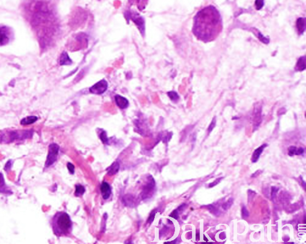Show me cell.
Wrapping results in <instances>:
<instances>
[{"label": "cell", "instance_id": "4fadbf2b", "mask_svg": "<svg viewBox=\"0 0 306 244\" xmlns=\"http://www.w3.org/2000/svg\"><path fill=\"white\" fill-rule=\"evenodd\" d=\"M38 119V118L36 116H30L26 118H25L22 119L20 122L21 125H31L35 122H36V120Z\"/></svg>", "mask_w": 306, "mask_h": 244}, {"label": "cell", "instance_id": "2e32d148", "mask_svg": "<svg viewBox=\"0 0 306 244\" xmlns=\"http://www.w3.org/2000/svg\"><path fill=\"white\" fill-rule=\"evenodd\" d=\"M85 192V188L84 186L81 185H77L75 186V195L76 197L82 196Z\"/></svg>", "mask_w": 306, "mask_h": 244}, {"label": "cell", "instance_id": "7a4b0ae2", "mask_svg": "<svg viewBox=\"0 0 306 244\" xmlns=\"http://www.w3.org/2000/svg\"><path fill=\"white\" fill-rule=\"evenodd\" d=\"M52 226L54 235L58 236H66L70 234L72 230V221L67 213L59 212L53 217Z\"/></svg>", "mask_w": 306, "mask_h": 244}, {"label": "cell", "instance_id": "ffe728a7", "mask_svg": "<svg viewBox=\"0 0 306 244\" xmlns=\"http://www.w3.org/2000/svg\"><path fill=\"white\" fill-rule=\"evenodd\" d=\"M242 215L243 218H247L249 217V213L248 210L247 209L246 207H243L242 209Z\"/></svg>", "mask_w": 306, "mask_h": 244}, {"label": "cell", "instance_id": "7c38bea8", "mask_svg": "<svg viewBox=\"0 0 306 244\" xmlns=\"http://www.w3.org/2000/svg\"><path fill=\"white\" fill-rule=\"evenodd\" d=\"M133 21L138 26V28L140 29L141 30H144L145 29V25H144V21L143 19L139 16H136L135 15L132 18Z\"/></svg>", "mask_w": 306, "mask_h": 244}, {"label": "cell", "instance_id": "5bb4252c", "mask_svg": "<svg viewBox=\"0 0 306 244\" xmlns=\"http://www.w3.org/2000/svg\"><path fill=\"white\" fill-rule=\"evenodd\" d=\"M297 27L300 33H303L306 27V20L304 18H299L297 22Z\"/></svg>", "mask_w": 306, "mask_h": 244}, {"label": "cell", "instance_id": "ac0fdd59", "mask_svg": "<svg viewBox=\"0 0 306 244\" xmlns=\"http://www.w3.org/2000/svg\"><path fill=\"white\" fill-rule=\"evenodd\" d=\"M99 137H100V138H101L102 143H104V144H108V137H107V133L105 131H102V133L99 135Z\"/></svg>", "mask_w": 306, "mask_h": 244}, {"label": "cell", "instance_id": "30bf717a", "mask_svg": "<svg viewBox=\"0 0 306 244\" xmlns=\"http://www.w3.org/2000/svg\"><path fill=\"white\" fill-rule=\"evenodd\" d=\"M120 169V165L118 162H114V163L107 169V173L109 176H113L118 173Z\"/></svg>", "mask_w": 306, "mask_h": 244}, {"label": "cell", "instance_id": "484cf974", "mask_svg": "<svg viewBox=\"0 0 306 244\" xmlns=\"http://www.w3.org/2000/svg\"><path fill=\"white\" fill-rule=\"evenodd\" d=\"M256 6H257V8L258 10L261 9L262 8V7L263 6V0H257Z\"/></svg>", "mask_w": 306, "mask_h": 244}, {"label": "cell", "instance_id": "d4e9b609", "mask_svg": "<svg viewBox=\"0 0 306 244\" xmlns=\"http://www.w3.org/2000/svg\"><path fill=\"white\" fill-rule=\"evenodd\" d=\"M170 216L172 218H174L175 219H178V217H179V215H178V211L177 209H175L170 214Z\"/></svg>", "mask_w": 306, "mask_h": 244}, {"label": "cell", "instance_id": "3957f363", "mask_svg": "<svg viewBox=\"0 0 306 244\" xmlns=\"http://www.w3.org/2000/svg\"><path fill=\"white\" fill-rule=\"evenodd\" d=\"M59 147L56 143H52L49 146L48 153L46 162L45 167L47 168L52 165L57 160L58 156L59 155Z\"/></svg>", "mask_w": 306, "mask_h": 244}, {"label": "cell", "instance_id": "4316f807", "mask_svg": "<svg viewBox=\"0 0 306 244\" xmlns=\"http://www.w3.org/2000/svg\"><path fill=\"white\" fill-rule=\"evenodd\" d=\"M155 214H156V213H155L154 211H153V212L151 213V214H150V217H149V218H148V221L150 223H151L153 221V220H154V217H155Z\"/></svg>", "mask_w": 306, "mask_h": 244}, {"label": "cell", "instance_id": "cb8c5ba5", "mask_svg": "<svg viewBox=\"0 0 306 244\" xmlns=\"http://www.w3.org/2000/svg\"><path fill=\"white\" fill-rule=\"evenodd\" d=\"M224 177H221V178H218V179H216L215 181H214L212 183H210L209 185V187H214L216 185L219 184L220 183V182L221 181V180L223 179Z\"/></svg>", "mask_w": 306, "mask_h": 244}, {"label": "cell", "instance_id": "8fae6325", "mask_svg": "<svg viewBox=\"0 0 306 244\" xmlns=\"http://www.w3.org/2000/svg\"><path fill=\"white\" fill-rule=\"evenodd\" d=\"M72 61L66 52H63L60 57V64L61 65H68L71 64Z\"/></svg>", "mask_w": 306, "mask_h": 244}, {"label": "cell", "instance_id": "9a60e30c", "mask_svg": "<svg viewBox=\"0 0 306 244\" xmlns=\"http://www.w3.org/2000/svg\"><path fill=\"white\" fill-rule=\"evenodd\" d=\"M305 57H302L298 60L296 66V70L303 71L305 69Z\"/></svg>", "mask_w": 306, "mask_h": 244}, {"label": "cell", "instance_id": "6da1fadb", "mask_svg": "<svg viewBox=\"0 0 306 244\" xmlns=\"http://www.w3.org/2000/svg\"><path fill=\"white\" fill-rule=\"evenodd\" d=\"M221 14L215 7L209 6L196 14L194 18L192 32L200 41L208 42L214 41L222 31Z\"/></svg>", "mask_w": 306, "mask_h": 244}, {"label": "cell", "instance_id": "e0dca14e", "mask_svg": "<svg viewBox=\"0 0 306 244\" xmlns=\"http://www.w3.org/2000/svg\"><path fill=\"white\" fill-rule=\"evenodd\" d=\"M233 201H234L233 198H230L226 203H224L222 205V209H224V210H227V209H230L231 207V205H233Z\"/></svg>", "mask_w": 306, "mask_h": 244}, {"label": "cell", "instance_id": "52a82bcc", "mask_svg": "<svg viewBox=\"0 0 306 244\" xmlns=\"http://www.w3.org/2000/svg\"><path fill=\"white\" fill-rule=\"evenodd\" d=\"M101 192L103 199L106 200L111 196V188L107 182H103L101 186Z\"/></svg>", "mask_w": 306, "mask_h": 244}, {"label": "cell", "instance_id": "44dd1931", "mask_svg": "<svg viewBox=\"0 0 306 244\" xmlns=\"http://www.w3.org/2000/svg\"><path fill=\"white\" fill-rule=\"evenodd\" d=\"M297 150V148L295 146H291L288 149V155L290 156H292L295 154V152Z\"/></svg>", "mask_w": 306, "mask_h": 244}, {"label": "cell", "instance_id": "83f0119b", "mask_svg": "<svg viewBox=\"0 0 306 244\" xmlns=\"http://www.w3.org/2000/svg\"><path fill=\"white\" fill-rule=\"evenodd\" d=\"M304 149H303V148H298V149H297V150H296V152H295V155H301V154H303L304 153Z\"/></svg>", "mask_w": 306, "mask_h": 244}, {"label": "cell", "instance_id": "4dcf8cb0", "mask_svg": "<svg viewBox=\"0 0 306 244\" xmlns=\"http://www.w3.org/2000/svg\"><path fill=\"white\" fill-rule=\"evenodd\" d=\"M204 241H208V240L207 239V238H205V237H204Z\"/></svg>", "mask_w": 306, "mask_h": 244}, {"label": "cell", "instance_id": "7402d4cb", "mask_svg": "<svg viewBox=\"0 0 306 244\" xmlns=\"http://www.w3.org/2000/svg\"><path fill=\"white\" fill-rule=\"evenodd\" d=\"M215 125H216V119H215V118H214V119L212 120V122L210 123V125H209V127H208V132H209V133H210L211 131L213 130V129H214V128H215Z\"/></svg>", "mask_w": 306, "mask_h": 244}, {"label": "cell", "instance_id": "9c48e42d", "mask_svg": "<svg viewBox=\"0 0 306 244\" xmlns=\"http://www.w3.org/2000/svg\"><path fill=\"white\" fill-rule=\"evenodd\" d=\"M267 146V144H264L263 145H261V146H259L258 148L255 150V151L253 152V154H252V162H257L259 157H260V155H261L262 152H263L264 149Z\"/></svg>", "mask_w": 306, "mask_h": 244}, {"label": "cell", "instance_id": "5b68a950", "mask_svg": "<svg viewBox=\"0 0 306 244\" xmlns=\"http://www.w3.org/2000/svg\"><path fill=\"white\" fill-rule=\"evenodd\" d=\"M10 32L5 26L0 27V45H4L10 41Z\"/></svg>", "mask_w": 306, "mask_h": 244}, {"label": "cell", "instance_id": "f1b7e54d", "mask_svg": "<svg viewBox=\"0 0 306 244\" xmlns=\"http://www.w3.org/2000/svg\"><path fill=\"white\" fill-rule=\"evenodd\" d=\"M277 192V189L275 187H272V192H271V196H272V198H274L275 197V195H276V193Z\"/></svg>", "mask_w": 306, "mask_h": 244}, {"label": "cell", "instance_id": "603a6c76", "mask_svg": "<svg viewBox=\"0 0 306 244\" xmlns=\"http://www.w3.org/2000/svg\"><path fill=\"white\" fill-rule=\"evenodd\" d=\"M67 168H68L70 173H71V174H74V173L75 167H74V165L70 163V162H68L67 164Z\"/></svg>", "mask_w": 306, "mask_h": 244}, {"label": "cell", "instance_id": "277c9868", "mask_svg": "<svg viewBox=\"0 0 306 244\" xmlns=\"http://www.w3.org/2000/svg\"><path fill=\"white\" fill-rule=\"evenodd\" d=\"M107 89H108L107 82L104 79H102L100 81L97 82L95 85H93L92 87H90L89 90L92 93L96 94V95H101L102 93H103Z\"/></svg>", "mask_w": 306, "mask_h": 244}, {"label": "cell", "instance_id": "d6986e66", "mask_svg": "<svg viewBox=\"0 0 306 244\" xmlns=\"http://www.w3.org/2000/svg\"><path fill=\"white\" fill-rule=\"evenodd\" d=\"M168 95L170 97V99L172 100H173V101H176L179 99V96L178 95V94L176 92H175V91H170V92H168Z\"/></svg>", "mask_w": 306, "mask_h": 244}, {"label": "cell", "instance_id": "f546056e", "mask_svg": "<svg viewBox=\"0 0 306 244\" xmlns=\"http://www.w3.org/2000/svg\"><path fill=\"white\" fill-rule=\"evenodd\" d=\"M196 239H197L198 240L199 238H200V235H199V233H196Z\"/></svg>", "mask_w": 306, "mask_h": 244}, {"label": "cell", "instance_id": "ba28073f", "mask_svg": "<svg viewBox=\"0 0 306 244\" xmlns=\"http://www.w3.org/2000/svg\"><path fill=\"white\" fill-rule=\"evenodd\" d=\"M115 101L117 105L121 109H125L129 106V101L125 97L120 95L115 96Z\"/></svg>", "mask_w": 306, "mask_h": 244}, {"label": "cell", "instance_id": "8992f818", "mask_svg": "<svg viewBox=\"0 0 306 244\" xmlns=\"http://www.w3.org/2000/svg\"><path fill=\"white\" fill-rule=\"evenodd\" d=\"M148 182L147 183V185L144 186V189H143V199L147 198L148 197L151 192H153L155 187V182L153 178L151 176L148 179Z\"/></svg>", "mask_w": 306, "mask_h": 244}]
</instances>
